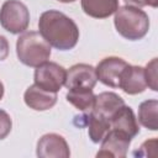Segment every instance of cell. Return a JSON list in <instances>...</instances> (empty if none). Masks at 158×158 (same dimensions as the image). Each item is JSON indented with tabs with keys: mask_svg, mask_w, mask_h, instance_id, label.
<instances>
[{
	"mask_svg": "<svg viewBox=\"0 0 158 158\" xmlns=\"http://www.w3.org/2000/svg\"><path fill=\"white\" fill-rule=\"evenodd\" d=\"M110 128L118 130L131 138L136 137L139 133V126L137 122V118L130 106L123 105L121 109H118L114 116L110 120Z\"/></svg>",
	"mask_w": 158,
	"mask_h": 158,
	"instance_id": "13",
	"label": "cell"
},
{
	"mask_svg": "<svg viewBox=\"0 0 158 158\" xmlns=\"http://www.w3.org/2000/svg\"><path fill=\"white\" fill-rule=\"evenodd\" d=\"M118 88L128 95H136L143 93L147 88L144 69L139 65L127 64L121 73Z\"/></svg>",
	"mask_w": 158,
	"mask_h": 158,
	"instance_id": "10",
	"label": "cell"
},
{
	"mask_svg": "<svg viewBox=\"0 0 158 158\" xmlns=\"http://www.w3.org/2000/svg\"><path fill=\"white\" fill-rule=\"evenodd\" d=\"M128 63L118 57H106L95 68L98 80L104 85L111 88H118L120 77L122 70Z\"/></svg>",
	"mask_w": 158,
	"mask_h": 158,
	"instance_id": "8",
	"label": "cell"
},
{
	"mask_svg": "<svg viewBox=\"0 0 158 158\" xmlns=\"http://www.w3.org/2000/svg\"><path fill=\"white\" fill-rule=\"evenodd\" d=\"M83 11L94 19H106L118 9V0H81Z\"/></svg>",
	"mask_w": 158,
	"mask_h": 158,
	"instance_id": "14",
	"label": "cell"
},
{
	"mask_svg": "<svg viewBox=\"0 0 158 158\" xmlns=\"http://www.w3.org/2000/svg\"><path fill=\"white\" fill-rule=\"evenodd\" d=\"M95 95L93 89H68L67 101L83 112H90L94 105Z\"/></svg>",
	"mask_w": 158,
	"mask_h": 158,
	"instance_id": "16",
	"label": "cell"
},
{
	"mask_svg": "<svg viewBox=\"0 0 158 158\" xmlns=\"http://www.w3.org/2000/svg\"><path fill=\"white\" fill-rule=\"evenodd\" d=\"M88 133L90 139L94 143H99L101 142V139L105 137V135L109 132L110 130V121L101 118L99 116L93 115L91 112H89L88 116Z\"/></svg>",
	"mask_w": 158,
	"mask_h": 158,
	"instance_id": "17",
	"label": "cell"
},
{
	"mask_svg": "<svg viewBox=\"0 0 158 158\" xmlns=\"http://www.w3.org/2000/svg\"><path fill=\"white\" fill-rule=\"evenodd\" d=\"M123 105H125V101L120 95L111 91H104L99 95H95L94 105L90 112L95 116H99L101 118L110 121L114 114L118 109H121Z\"/></svg>",
	"mask_w": 158,
	"mask_h": 158,
	"instance_id": "11",
	"label": "cell"
},
{
	"mask_svg": "<svg viewBox=\"0 0 158 158\" xmlns=\"http://www.w3.org/2000/svg\"><path fill=\"white\" fill-rule=\"evenodd\" d=\"M2 96H4V85H2V83L0 81V100L2 99Z\"/></svg>",
	"mask_w": 158,
	"mask_h": 158,
	"instance_id": "22",
	"label": "cell"
},
{
	"mask_svg": "<svg viewBox=\"0 0 158 158\" xmlns=\"http://www.w3.org/2000/svg\"><path fill=\"white\" fill-rule=\"evenodd\" d=\"M41 36L59 51L74 48L79 40V28L77 23L58 10L44 11L38 20Z\"/></svg>",
	"mask_w": 158,
	"mask_h": 158,
	"instance_id": "1",
	"label": "cell"
},
{
	"mask_svg": "<svg viewBox=\"0 0 158 158\" xmlns=\"http://www.w3.org/2000/svg\"><path fill=\"white\" fill-rule=\"evenodd\" d=\"M37 156L40 158H68L70 151L67 141L60 135L47 133L37 143Z\"/></svg>",
	"mask_w": 158,
	"mask_h": 158,
	"instance_id": "9",
	"label": "cell"
},
{
	"mask_svg": "<svg viewBox=\"0 0 158 158\" xmlns=\"http://www.w3.org/2000/svg\"><path fill=\"white\" fill-rule=\"evenodd\" d=\"M114 23L116 31L128 41H138L143 38L149 30L148 15L137 6H118L115 11Z\"/></svg>",
	"mask_w": 158,
	"mask_h": 158,
	"instance_id": "2",
	"label": "cell"
},
{
	"mask_svg": "<svg viewBox=\"0 0 158 158\" xmlns=\"http://www.w3.org/2000/svg\"><path fill=\"white\" fill-rule=\"evenodd\" d=\"M144 69V78H146V83L147 86L151 88L153 91L158 90V84H157V58H153Z\"/></svg>",
	"mask_w": 158,
	"mask_h": 158,
	"instance_id": "18",
	"label": "cell"
},
{
	"mask_svg": "<svg viewBox=\"0 0 158 158\" xmlns=\"http://www.w3.org/2000/svg\"><path fill=\"white\" fill-rule=\"evenodd\" d=\"M12 121L10 115L0 109V139H4L11 131Z\"/></svg>",
	"mask_w": 158,
	"mask_h": 158,
	"instance_id": "19",
	"label": "cell"
},
{
	"mask_svg": "<svg viewBox=\"0 0 158 158\" xmlns=\"http://www.w3.org/2000/svg\"><path fill=\"white\" fill-rule=\"evenodd\" d=\"M131 139L132 138L126 133L118 130L110 128L105 137L101 139V149L98 152L96 157L125 158L127 156Z\"/></svg>",
	"mask_w": 158,
	"mask_h": 158,
	"instance_id": "6",
	"label": "cell"
},
{
	"mask_svg": "<svg viewBox=\"0 0 158 158\" xmlns=\"http://www.w3.org/2000/svg\"><path fill=\"white\" fill-rule=\"evenodd\" d=\"M138 121L151 131L158 130V101L146 100L138 107Z\"/></svg>",
	"mask_w": 158,
	"mask_h": 158,
	"instance_id": "15",
	"label": "cell"
},
{
	"mask_svg": "<svg viewBox=\"0 0 158 158\" xmlns=\"http://www.w3.org/2000/svg\"><path fill=\"white\" fill-rule=\"evenodd\" d=\"M25 104L36 111H44L53 107L57 102V93L47 91L38 85L33 84L28 86L23 94Z\"/></svg>",
	"mask_w": 158,
	"mask_h": 158,
	"instance_id": "12",
	"label": "cell"
},
{
	"mask_svg": "<svg viewBox=\"0 0 158 158\" xmlns=\"http://www.w3.org/2000/svg\"><path fill=\"white\" fill-rule=\"evenodd\" d=\"M16 53L22 64L36 68L49 59L51 44L41 36L40 32L28 31L17 38Z\"/></svg>",
	"mask_w": 158,
	"mask_h": 158,
	"instance_id": "3",
	"label": "cell"
},
{
	"mask_svg": "<svg viewBox=\"0 0 158 158\" xmlns=\"http://www.w3.org/2000/svg\"><path fill=\"white\" fill-rule=\"evenodd\" d=\"M98 77L95 68L90 64H74L67 70L65 83L67 89H93L96 85Z\"/></svg>",
	"mask_w": 158,
	"mask_h": 158,
	"instance_id": "7",
	"label": "cell"
},
{
	"mask_svg": "<svg viewBox=\"0 0 158 158\" xmlns=\"http://www.w3.org/2000/svg\"><path fill=\"white\" fill-rule=\"evenodd\" d=\"M65 77H67V70L62 65L47 60L41 65L36 67L35 84L47 91L57 93L64 85Z\"/></svg>",
	"mask_w": 158,
	"mask_h": 158,
	"instance_id": "5",
	"label": "cell"
},
{
	"mask_svg": "<svg viewBox=\"0 0 158 158\" xmlns=\"http://www.w3.org/2000/svg\"><path fill=\"white\" fill-rule=\"evenodd\" d=\"M127 5H132V6H137V7H142V6H152V7H157L158 5V0H123Z\"/></svg>",
	"mask_w": 158,
	"mask_h": 158,
	"instance_id": "20",
	"label": "cell"
},
{
	"mask_svg": "<svg viewBox=\"0 0 158 158\" xmlns=\"http://www.w3.org/2000/svg\"><path fill=\"white\" fill-rule=\"evenodd\" d=\"M59 2H64V4H68V2H74L75 0H58Z\"/></svg>",
	"mask_w": 158,
	"mask_h": 158,
	"instance_id": "23",
	"label": "cell"
},
{
	"mask_svg": "<svg viewBox=\"0 0 158 158\" xmlns=\"http://www.w3.org/2000/svg\"><path fill=\"white\" fill-rule=\"evenodd\" d=\"M30 23V11L27 6L19 0H7L0 10V25L10 33L17 35L25 32Z\"/></svg>",
	"mask_w": 158,
	"mask_h": 158,
	"instance_id": "4",
	"label": "cell"
},
{
	"mask_svg": "<svg viewBox=\"0 0 158 158\" xmlns=\"http://www.w3.org/2000/svg\"><path fill=\"white\" fill-rule=\"evenodd\" d=\"M9 56V42L4 36H0V60L6 59Z\"/></svg>",
	"mask_w": 158,
	"mask_h": 158,
	"instance_id": "21",
	"label": "cell"
}]
</instances>
